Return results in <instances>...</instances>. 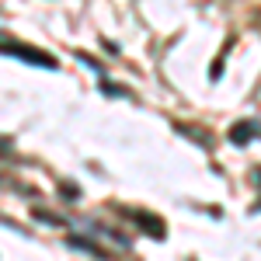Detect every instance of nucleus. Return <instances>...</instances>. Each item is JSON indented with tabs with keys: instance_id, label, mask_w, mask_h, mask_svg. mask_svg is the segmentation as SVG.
<instances>
[{
	"instance_id": "1",
	"label": "nucleus",
	"mask_w": 261,
	"mask_h": 261,
	"mask_svg": "<svg viewBox=\"0 0 261 261\" xmlns=\"http://www.w3.org/2000/svg\"><path fill=\"white\" fill-rule=\"evenodd\" d=\"M4 53L7 56H18V60H24V63H32V66H56V60L53 56H45V53H32L28 45H21V42H11V39H4Z\"/></svg>"
},
{
	"instance_id": "2",
	"label": "nucleus",
	"mask_w": 261,
	"mask_h": 261,
	"mask_svg": "<svg viewBox=\"0 0 261 261\" xmlns=\"http://www.w3.org/2000/svg\"><path fill=\"white\" fill-rule=\"evenodd\" d=\"M254 129H258V122H241V125H233V129H230V143L244 146L247 140H254Z\"/></svg>"
},
{
	"instance_id": "3",
	"label": "nucleus",
	"mask_w": 261,
	"mask_h": 261,
	"mask_svg": "<svg viewBox=\"0 0 261 261\" xmlns=\"http://www.w3.org/2000/svg\"><path fill=\"white\" fill-rule=\"evenodd\" d=\"M125 216H129L133 223H140V226L146 230V233H153V237H164V226H161V220H146L150 213H125Z\"/></svg>"
},
{
	"instance_id": "4",
	"label": "nucleus",
	"mask_w": 261,
	"mask_h": 261,
	"mask_svg": "<svg viewBox=\"0 0 261 261\" xmlns=\"http://www.w3.org/2000/svg\"><path fill=\"white\" fill-rule=\"evenodd\" d=\"M70 244H73V247H81V251H87V254H94V258H108L101 247H91V241H84V237H70Z\"/></svg>"
}]
</instances>
